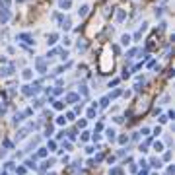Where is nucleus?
<instances>
[{
    "label": "nucleus",
    "instance_id": "nucleus-5",
    "mask_svg": "<svg viewBox=\"0 0 175 175\" xmlns=\"http://www.w3.org/2000/svg\"><path fill=\"white\" fill-rule=\"evenodd\" d=\"M92 12V6L89 4H82L80 8H78V18L80 20H84V18H88V14Z\"/></svg>",
    "mask_w": 175,
    "mask_h": 175
},
{
    "label": "nucleus",
    "instance_id": "nucleus-16",
    "mask_svg": "<svg viewBox=\"0 0 175 175\" xmlns=\"http://www.w3.org/2000/svg\"><path fill=\"white\" fill-rule=\"evenodd\" d=\"M0 39H2V37H0Z\"/></svg>",
    "mask_w": 175,
    "mask_h": 175
},
{
    "label": "nucleus",
    "instance_id": "nucleus-3",
    "mask_svg": "<svg viewBox=\"0 0 175 175\" xmlns=\"http://www.w3.org/2000/svg\"><path fill=\"white\" fill-rule=\"evenodd\" d=\"M35 70L39 74H45L47 72V58L45 57H37L35 58Z\"/></svg>",
    "mask_w": 175,
    "mask_h": 175
},
{
    "label": "nucleus",
    "instance_id": "nucleus-7",
    "mask_svg": "<svg viewBox=\"0 0 175 175\" xmlns=\"http://www.w3.org/2000/svg\"><path fill=\"white\" fill-rule=\"evenodd\" d=\"M86 49H88L86 39H84V37H82V39H78L76 41V53H80V55H82V53H86Z\"/></svg>",
    "mask_w": 175,
    "mask_h": 175
},
{
    "label": "nucleus",
    "instance_id": "nucleus-8",
    "mask_svg": "<svg viewBox=\"0 0 175 175\" xmlns=\"http://www.w3.org/2000/svg\"><path fill=\"white\" fill-rule=\"evenodd\" d=\"M58 8H60L62 12L70 10V8H72V0H58Z\"/></svg>",
    "mask_w": 175,
    "mask_h": 175
},
{
    "label": "nucleus",
    "instance_id": "nucleus-9",
    "mask_svg": "<svg viewBox=\"0 0 175 175\" xmlns=\"http://www.w3.org/2000/svg\"><path fill=\"white\" fill-rule=\"evenodd\" d=\"M130 43H132L130 33H123V35H121V45H123V47H129Z\"/></svg>",
    "mask_w": 175,
    "mask_h": 175
},
{
    "label": "nucleus",
    "instance_id": "nucleus-14",
    "mask_svg": "<svg viewBox=\"0 0 175 175\" xmlns=\"http://www.w3.org/2000/svg\"><path fill=\"white\" fill-rule=\"evenodd\" d=\"M6 62H8V58L4 57V55H0V64H6Z\"/></svg>",
    "mask_w": 175,
    "mask_h": 175
},
{
    "label": "nucleus",
    "instance_id": "nucleus-1",
    "mask_svg": "<svg viewBox=\"0 0 175 175\" xmlns=\"http://www.w3.org/2000/svg\"><path fill=\"white\" fill-rule=\"evenodd\" d=\"M58 27H60L62 31H70L72 29V16L62 12V16L58 18Z\"/></svg>",
    "mask_w": 175,
    "mask_h": 175
},
{
    "label": "nucleus",
    "instance_id": "nucleus-4",
    "mask_svg": "<svg viewBox=\"0 0 175 175\" xmlns=\"http://www.w3.org/2000/svg\"><path fill=\"white\" fill-rule=\"evenodd\" d=\"M113 12H115V22L117 24H123L126 20V10L125 8H115Z\"/></svg>",
    "mask_w": 175,
    "mask_h": 175
},
{
    "label": "nucleus",
    "instance_id": "nucleus-15",
    "mask_svg": "<svg viewBox=\"0 0 175 175\" xmlns=\"http://www.w3.org/2000/svg\"><path fill=\"white\" fill-rule=\"evenodd\" d=\"M160 2H162V4H166V2H167V0H160Z\"/></svg>",
    "mask_w": 175,
    "mask_h": 175
},
{
    "label": "nucleus",
    "instance_id": "nucleus-12",
    "mask_svg": "<svg viewBox=\"0 0 175 175\" xmlns=\"http://www.w3.org/2000/svg\"><path fill=\"white\" fill-rule=\"evenodd\" d=\"M109 49H111V51H113V53H115V55H121V47H119V45H115V43H113V45H111V47H109Z\"/></svg>",
    "mask_w": 175,
    "mask_h": 175
},
{
    "label": "nucleus",
    "instance_id": "nucleus-11",
    "mask_svg": "<svg viewBox=\"0 0 175 175\" xmlns=\"http://www.w3.org/2000/svg\"><path fill=\"white\" fill-rule=\"evenodd\" d=\"M22 78H24V80H31V78H33V70H31V68H24V70H22Z\"/></svg>",
    "mask_w": 175,
    "mask_h": 175
},
{
    "label": "nucleus",
    "instance_id": "nucleus-6",
    "mask_svg": "<svg viewBox=\"0 0 175 175\" xmlns=\"http://www.w3.org/2000/svg\"><path fill=\"white\" fill-rule=\"evenodd\" d=\"M60 39V33H57V31H53V33L47 35V47H55V43Z\"/></svg>",
    "mask_w": 175,
    "mask_h": 175
},
{
    "label": "nucleus",
    "instance_id": "nucleus-13",
    "mask_svg": "<svg viewBox=\"0 0 175 175\" xmlns=\"http://www.w3.org/2000/svg\"><path fill=\"white\" fill-rule=\"evenodd\" d=\"M70 43H72V41H70V37H66V35L62 37V45H64V47H68Z\"/></svg>",
    "mask_w": 175,
    "mask_h": 175
},
{
    "label": "nucleus",
    "instance_id": "nucleus-2",
    "mask_svg": "<svg viewBox=\"0 0 175 175\" xmlns=\"http://www.w3.org/2000/svg\"><path fill=\"white\" fill-rule=\"evenodd\" d=\"M10 20H12V10L6 8V6H0V24L6 25Z\"/></svg>",
    "mask_w": 175,
    "mask_h": 175
},
{
    "label": "nucleus",
    "instance_id": "nucleus-10",
    "mask_svg": "<svg viewBox=\"0 0 175 175\" xmlns=\"http://www.w3.org/2000/svg\"><path fill=\"white\" fill-rule=\"evenodd\" d=\"M166 12H167L166 6H156V8H154V16H156V18H162Z\"/></svg>",
    "mask_w": 175,
    "mask_h": 175
}]
</instances>
